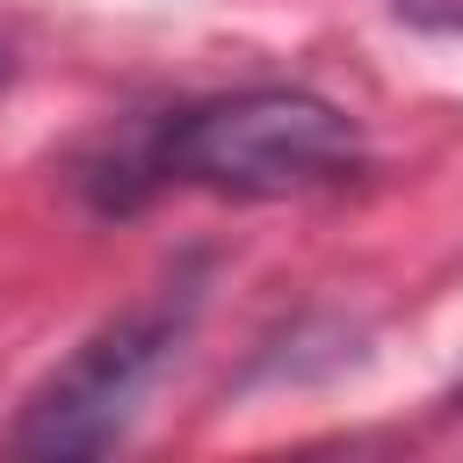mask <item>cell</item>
Wrapping results in <instances>:
<instances>
[{
    "label": "cell",
    "mask_w": 463,
    "mask_h": 463,
    "mask_svg": "<svg viewBox=\"0 0 463 463\" xmlns=\"http://www.w3.org/2000/svg\"><path fill=\"white\" fill-rule=\"evenodd\" d=\"M152 181L210 188L232 203H282L333 188L362 166V130L347 109L304 87H239L166 116L152 137Z\"/></svg>",
    "instance_id": "obj_1"
},
{
    "label": "cell",
    "mask_w": 463,
    "mask_h": 463,
    "mask_svg": "<svg viewBox=\"0 0 463 463\" xmlns=\"http://www.w3.org/2000/svg\"><path fill=\"white\" fill-rule=\"evenodd\" d=\"M195 318V275L159 282L152 297H137L130 311L101 318L22 405V420L7 427V456H36V463H72V456H101L123 441V427L137 420V398L159 383V369L174 362V347L188 340Z\"/></svg>",
    "instance_id": "obj_2"
},
{
    "label": "cell",
    "mask_w": 463,
    "mask_h": 463,
    "mask_svg": "<svg viewBox=\"0 0 463 463\" xmlns=\"http://www.w3.org/2000/svg\"><path fill=\"white\" fill-rule=\"evenodd\" d=\"M391 14L412 29H463V0H391Z\"/></svg>",
    "instance_id": "obj_3"
},
{
    "label": "cell",
    "mask_w": 463,
    "mask_h": 463,
    "mask_svg": "<svg viewBox=\"0 0 463 463\" xmlns=\"http://www.w3.org/2000/svg\"><path fill=\"white\" fill-rule=\"evenodd\" d=\"M0 80H7V43H0Z\"/></svg>",
    "instance_id": "obj_4"
}]
</instances>
